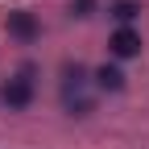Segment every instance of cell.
Listing matches in <instances>:
<instances>
[{
  "mask_svg": "<svg viewBox=\"0 0 149 149\" xmlns=\"http://www.w3.org/2000/svg\"><path fill=\"white\" fill-rule=\"evenodd\" d=\"M62 108L74 112V116L91 112V87H87V70L83 66H66V74H62Z\"/></svg>",
  "mask_w": 149,
  "mask_h": 149,
  "instance_id": "cell-1",
  "label": "cell"
},
{
  "mask_svg": "<svg viewBox=\"0 0 149 149\" xmlns=\"http://www.w3.org/2000/svg\"><path fill=\"white\" fill-rule=\"evenodd\" d=\"M29 100H33V70L25 66V70H17L13 79L0 87V104L13 108V112H21V108H29Z\"/></svg>",
  "mask_w": 149,
  "mask_h": 149,
  "instance_id": "cell-2",
  "label": "cell"
},
{
  "mask_svg": "<svg viewBox=\"0 0 149 149\" xmlns=\"http://www.w3.org/2000/svg\"><path fill=\"white\" fill-rule=\"evenodd\" d=\"M112 54H116V58H133V54H141V33L133 29V25H120L116 33H112Z\"/></svg>",
  "mask_w": 149,
  "mask_h": 149,
  "instance_id": "cell-3",
  "label": "cell"
},
{
  "mask_svg": "<svg viewBox=\"0 0 149 149\" xmlns=\"http://www.w3.org/2000/svg\"><path fill=\"white\" fill-rule=\"evenodd\" d=\"M8 33L21 37V42H33V37H37V21H33L29 13L17 8V13H8Z\"/></svg>",
  "mask_w": 149,
  "mask_h": 149,
  "instance_id": "cell-4",
  "label": "cell"
},
{
  "mask_svg": "<svg viewBox=\"0 0 149 149\" xmlns=\"http://www.w3.org/2000/svg\"><path fill=\"white\" fill-rule=\"evenodd\" d=\"M95 83H100L104 91H120V87H124V74H120L116 66H100V70H95Z\"/></svg>",
  "mask_w": 149,
  "mask_h": 149,
  "instance_id": "cell-5",
  "label": "cell"
},
{
  "mask_svg": "<svg viewBox=\"0 0 149 149\" xmlns=\"http://www.w3.org/2000/svg\"><path fill=\"white\" fill-rule=\"evenodd\" d=\"M141 8H137V0H116V4H112V17H116V21H133V17H137Z\"/></svg>",
  "mask_w": 149,
  "mask_h": 149,
  "instance_id": "cell-6",
  "label": "cell"
},
{
  "mask_svg": "<svg viewBox=\"0 0 149 149\" xmlns=\"http://www.w3.org/2000/svg\"><path fill=\"white\" fill-rule=\"evenodd\" d=\"M74 8H79L74 17H87V8H91V0H74Z\"/></svg>",
  "mask_w": 149,
  "mask_h": 149,
  "instance_id": "cell-7",
  "label": "cell"
}]
</instances>
